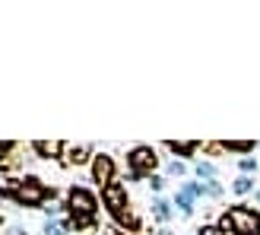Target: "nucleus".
Masks as SVG:
<instances>
[{
  "mask_svg": "<svg viewBox=\"0 0 260 235\" xmlns=\"http://www.w3.org/2000/svg\"><path fill=\"white\" fill-rule=\"evenodd\" d=\"M48 197H54V191L38 175H22V178H10L4 188H0V200H13L22 210H38L45 207Z\"/></svg>",
  "mask_w": 260,
  "mask_h": 235,
  "instance_id": "1",
  "label": "nucleus"
},
{
  "mask_svg": "<svg viewBox=\"0 0 260 235\" xmlns=\"http://www.w3.org/2000/svg\"><path fill=\"white\" fill-rule=\"evenodd\" d=\"M63 207H67V216H70V229L73 235L83 232V229H95V216H99V197L89 188L83 185H73L67 191V200H63Z\"/></svg>",
  "mask_w": 260,
  "mask_h": 235,
  "instance_id": "2",
  "label": "nucleus"
},
{
  "mask_svg": "<svg viewBox=\"0 0 260 235\" xmlns=\"http://www.w3.org/2000/svg\"><path fill=\"white\" fill-rule=\"evenodd\" d=\"M219 226L229 235H260V210L248 203H235L219 216Z\"/></svg>",
  "mask_w": 260,
  "mask_h": 235,
  "instance_id": "3",
  "label": "nucleus"
},
{
  "mask_svg": "<svg viewBox=\"0 0 260 235\" xmlns=\"http://www.w3.org/2000/svg\"><path fill=\"white\" fill-rule=\"evenodd\" d=\"M159 150L149 146V143H137V146L127 150V172H130V181H143V178H152L159 175Z\"/></svg>",
  "mask_w": 260,
  "mask_h": 235,
  "instance_id": "4",
  "label": "nucleus"
},
{
  "mask_svg": "<svg viewBox=\"0 0 260 235\" xmlns=\"http://www.w3.org/2000/svg\"><path fill=\"white\" fill-rule=\"evenodd\" d=\"M89 178H92L99 188L114 185V181H118V162H114V156H108V153H95L92 162H89Z\"/></svg>",
  "mask_w": 260,
  "mask_h": 235,
  "instance_id": "5",
  "label": "nucleus"
},
{
  "mask_svg": "<svg viewBox=\"0 0 260 235\" xmlns=\"http://www.w3.org/2000/svg\"><path fill=\"white\" fill-rule=\"evenodd\" d=\"M200 197V181H184V185L178 188V194H175V207H178V213L181 216H190L193 213V200Z\"/></svg>",
  "mask_w": 260,
  "mask_h": 235,
  "instance_id": "6",
  "label": "nucleus"
},
{
  "mask_svg": "<svg viewBox=\"0 0 260 235\" xmlns=\"http://www.w3.org/2000/svg\"><path fill=\"white\" fill-rule=\"evenodd\" d=\"M165 150H168V153H175L181 162H187V159H193V156L203 150V143H197V140H168V143H165Z\"/></svg>",
  "mask_w": 260,
  "mask_h": 235,
  "instance_id": "7",
  "label": "nucleus"
},
{
  "mask_svg": "<svg viewBox=\"0 0 260 235\" xmlns=\"http://www.w3.org/2000/svg\"><path fill=\"white\" fill-rule=\"evenodd\" d=\"M92 146H86V143H67V146H63V162L67 165H83L86 159L92 162Z\"/></svg>",
  "mask_w": 260,
  "mask_h": 235,
  "instance_id": "8",
  "label": "nucleus"
},
{
  "mask_svg": "<svg viewBox=\"0 0 260 235\" xmlns=\"http://www.w3.org/2000/svg\"><path fill=\"white\" fill-rule=\"evenodd\" d=\"M63 146H67V143H57V140H35L32 153L38 159H57V156H63Z\"/></svg>",
  "mask_w": 260,
  "mask_h": 235,
  "instance_id": "9",
  "label": "nucleus"
},
{
  "mask_svg": "<svg viewBox=\"0 0 260 235\" xmlns=\"http://www.w3.org/2000/svg\"><path fill=\"white\" fill-rule=\"evenodd\" d=\"M149 210H152V219H155V223H172V216H175V203L172 200H168V197H152V207H149Z\"/></svg>",
  "mask_w": 260,
  "mask_h": 235,
  "instance_id": "10",
  "label": "nucleus"
},
{
  "mask_svg": "<svg viewBox=\"0 0 260 235\" xmlns=\"http://www.w3.org/2000/svg\"><path fill=\"white\" fill-rule=\"evenodd\" d=\"M42 235H73L70 216H63V219H45V223H42Z\"/></svg>",
  "mask_w": 260,
  "mask_h": 235,
  "instance_id": "11",
  "label": "nucleus"
},
{
  "mask_svg": "<svg viewBox=\"0 0 260 235\" xmlns=\"http://www.w3.org/2000/svg\"><path fill=\"white\" fill-rule=\"evenodd\" d=\"M193 175H197L200 181H213V178H219V168L210 159H197V162H193Z\"/></svg>",
  "mask_w": 260,
  "mask_h": 235,
  "instance_id": "12",
  "label": "nucleus"
},
{
  "mask_svg": "<svg viewBox=\"0 0 260 235\" xmlns=\"http://www.w3.org/2000/svg\"><path fill=\"white\" fill-rule=\"evenodd\" d=\"M25 156H19V146H13L7 156H0V172H16V168L22 165Z\"/></svg>",
  "mask_w": 260,
  "mask_h": 235,
  "instance_id": "13",
  "label": "nucleus"
},
{
  "mask_svg": "<svg viewBox=\"0 0 260 235\" xmlns=\"http://www.w3.org/2000/svg\"><path fill=\"white\" fill-rule=\"evenodd\" d=\"M232 191L238 194V197H244V194H254L257 185H254V175H238L235 181H232Z\"/></svg>",
  "mask_w": 260,
  "mask_h": 235,
  "instance_id": "14",
  "label": "nucleus"
},
{
  "mask_svg": "<svg viewBox=\"0 0 260 235\" xmlns=\"http://www.w3.org/2000/svg\"><path fill=\"white\" fill-rule=\"evenodd\" d=\"M187 172H190V165L181 162V159H172V162L165 165V178H168V181H172V178H184Z\"/></svg>",
  "mask_w": 260,
  "mask_h": 235,
  "instance_id": "15",
  "label": "nucleus"
},
{
  "mask_svg": "<svg viewBox=\"0 0 260 235\" xmlns=\"http://www.w3.org/2000/svg\"><path fill=\"white\" fill-rule=\"evenodd\" d=\"M200 197H222V185H219V178L200 181Z\"/></svg>",
  "mask_w": 260,
  "mask_h": 235,
  "instance_id": "16",
  "label": "nucleus"
},
{
  "mask_svg": "<svg viewBox=\"0 0 260 235\" xmlns=\"http://www.w3.org/2000/svg\"><path fill=\"white\" fill-rule=\"evenodd\" d=\"M225 150H229V153H254L257 143H251V140H229Z\"/></svg>",
  "mask_w": 260,
  "mask_h": 235,
  "instance_id": "17",
  "label": "nucleus"
},
{
  "mask_svg": "<svg viewBox=\"0 0 260 235\" xmlns=\"http://www.w3.org/2000/svg\"><path fill=\"white\" fill-rule=\"evenodd\" d=\"M238 172L241 175H257V159H254V156H241V159H238Z\"/></svg>",
  "mask_w": 260,
  "mask_h": 235,
  "instance_id": "18",
  "label": "nucleus"
},
{
  "mask_svg": "<svg viewBox=\"0 0 260 235\" xmlns=\"http://www.w3.org/2000/svg\"><path fill=\"white\" fill-rule=\"evenodd\" d=\"M165 185H168V178H165V175H152V178H149V188H152V194H155V197H162Z\"/></svg>",
  "mask_w": 260,
  "mask_h": 235,
  "instance_id": "19",
  "label": "nucleus"
},
{
  "mask_svg": "<svg viewBox=\"0 0 260 235\" xmlns=\"http://www.w3.org/2000/svg\"><path fill=\"white\" fill-rule=\"evenodd\" d=\"M197 235H229V232L219 226V223H203V226L197 229Z\"/></svg>",
  "mask_w": 260,
  "mask_h": 235,
  "instance_id": "20",
  "label": "nucleus"
},
{
  "mask_svg": "<svg viewBox=\"0 0 260 235\" xmlns=\"http://www.w3.org/2000/svg\"><path fill=\"white\" fill-rule=\"evenodd\" d=\"M203 153H210V156H225V143H203Z\"/></svg>",
  "mask_w": 260,
  "mask_h": 235,
  "instance_id": "21",
  "label": "nucleus"
},
{
  "mask_svg": "<svg viewBox=\"0 0 260 235\" xmlns=\"http://www.w3.org/2000/svg\"><path fill=\"white\" fill-rule=\"evenodd\" d=\"M0 235H29V232H25L22 226H16V223H13V226H7L4 232H0Z\"/></svg>",
  "mask_w": 260,
  "mask_h": 235,
  "instance_id": "22",
  "label": "nucleus"
},
{
  "mask_svg": "<svg viewBox=\"0 0 260 235\" xmlns=\"http://www.w3.org/2000/svg\"><path fill=\"white\" fill-rule=\"evenodd\" d=\"M254 203H257V210H260V188L254 191Z\"/></svg>",
  "mask_w": 260,
  "mask_h": 235,
  "instance_id": "23",
  "label": "nucleus"
},
{
  "mask_svg": "<svg viewBox=\"0 0 260 235\" xmlns=\"http://www.w3.org/2000/svg\"><path fill=\"white\" fill-rule=\"evenodd\" d=\"M257 150H260V143H257Z\"/></svg>",
  "mask_w": 260,
  "mask_h": 235,
  "instance_id": "24",
  "label": "nucleus"
}]
</instances>
